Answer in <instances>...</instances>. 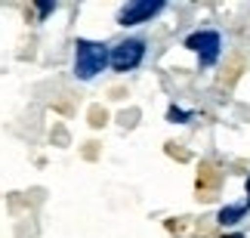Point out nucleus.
<instances>
[{
	"label": "nucleus",
	"instance_id": "obj_2",
	"mask_svg": "<svg viewBox=\"0 0 250 238\" xmlns=\"http://www.w3.org/2000/svg\"><path fill=\"white\" fill-rule=\"evenodd\" d=\"M186 50H191L198 56V62L204 68H213L223 56V34L213 31V28H201V31H191L186 37Z\"/></svg>",
	"mask_w": 250,
	"mask_h": 238
},
{
	"label": "nucleus",
	"instance_id": "obj_5",
	"mask_svg": "<svg viewBox=\"0 0 250 238\" xmlns=\"http://www.w3.org/2000/svg\"><path fill=\"white\" fill-rule=\"evenodd\" d=\"M247 211H250V207H247V204H226V207H223V211H219V216H216V220H219V226H226V229H229V226H235V223H241Z\"/></svg>",
	"mask_w": 250,
	"mask_h": 238
},
{
	"label": "nucleus",
	"instance_id": "obj_8",
	"mask_svg": "<svg viewBox=\"0 0 250 238\" xmlns=\"http://www.w3.org/2000/svg\"><path fill=\"white\" fill-rule=\"evenodd\" d=\"M247 207H250V176H247Z\"/></svg>",
	"mask_w": 250,
	"mask_h": 238
},
{
	"label": "nucleus",
	"instance_id": "obj_7",
	"mask_svg": "<svg viewBox=\"0 0 250 238\" xmlns=\"http://www.w3.org/2000/svg\"><path fill=\"white\" fill-rule=\"evenodd\" d=\"M37 13H41V19H46V16H50L53 13V9H56V3H46V0H37Z\"/></svg>",
	"mask_w": 250,
	"mask_h": 238
},
{
	"label": "nucleus",
	"instance_id": "obj_3",
	"mask_svg": "<svg viewBox=\"0 0 250 238\" xmlns=\"http://www.w3.org/2000/svg\"><path fill=\"white\" fill-rule=\"evenodd\" d=\"M146 50H148V43L142 41V37H127V41H121L118 46H111L108 65H111L114 71H133V68H139V65H142Z\"/></svg>",
	"mask_w": 250,
	"mask_h": 238
},
{
	"label": "nucleus",
	"instance_id": "obj_4",
	"mask_svg": "<svg viewBox=\"0 0 250 238\" xmlns=\"http://www.w3.org/2000/svg\"><path fill=\"white\" fill-rule=\"evenodd\" d=\"M164 9H167L164 0H130V3H124V6H121V13H118V25H121V28L142 25V22H148V19L161 16Z\"/></svg>",
	"mask_w": 250,
	"mask_h": 238
},
{
	"label": "nucleus",
	"instance_id": "obj_1",
	"mask_svg": "<svg viewBox=\"0 0 250 238\" xmlns=\"http://www.w3.org/2000/svg\"><path fill=\"white\" fill-rule=\"evenodd\" d=\"M108 46L102 41H86L81 37L74 43V78L78 81H93L105 65H108Z\"/></svg>",
	"mask_w": 250,
	"mask_h": 238
},
{
	"label": "nucleus",
	"instance_id": "obj_6",
	"mask_svg": "<svg viewBox=\"0 0 250 238\" xmlns=\"http://www.w3.org/2000/svg\"><path fill=\"white\" fill-rule=\"evenodd\" d=\"M191 118H195V111H182L179 106H170V111H167V121L170 124H188Z\"/></svg>",
	"mask_w": 250,
	"mask_h": 238
},
{
	"label": "nucleus",
	"instance_id": "obj_9",
	"mask_svg": "<svg viewBox=\"0 0 250 238\" xmlns=\"http://www.w3.org/2000/svg\"><path fill=\"white\" fill-rule=\"evenodd\" d=\"M229 238H244V235H229Z\"/></svg>",
	"mask_w": 250,
	"mask_h": 238
}]
</instances>
